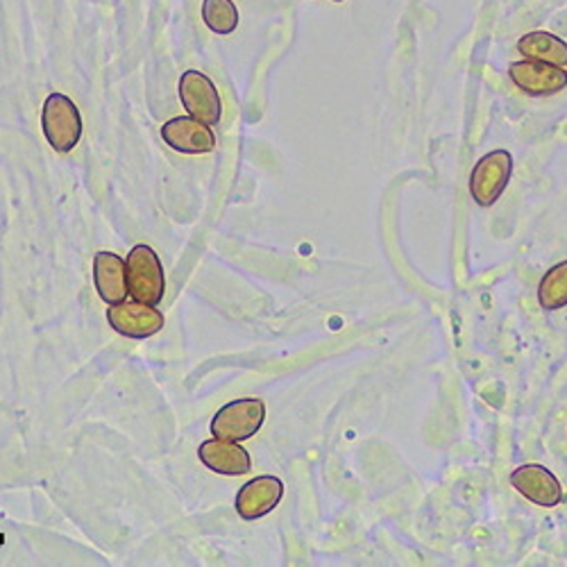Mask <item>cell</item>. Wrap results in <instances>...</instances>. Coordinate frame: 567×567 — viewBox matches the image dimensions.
<instances>
[{
	"label": "cell",
	"mask_w": 567,
	"mask_h": 567,
	"mask_svg": "<svg viewBox=\"0 0 567 567\" xmlns=\"http://www.w3.org/2000/svg\"><path fill=\"white\" fill-rule=\"evenodd\" d=\"M281 497H284L281 480L272 475H261L250 480L239 491L234 506H236V513H239L244 519H259L268 515L272 508H277Z\"/></svg>",
	"instance_id": "8fae6325"
},
{
	"label": "cell",
	"mask_w": 567,
	"mask_h": 567,
	"mask_svg": "<svg viewBox=\"0 0 567 567\" xmlns=\"http://www.w3.org/2000/svg\"><path fill=\"white\" fill-rule=\"evenodd\" d=\"M203 19L207 28L216 34H231L239 25V10L231 0H205Z\"/></svg>",
	"instance_id": "9a60e30c"
},
{
	"label": "cell",
	"mask_w": 567,
	"mask_h": 567,
	"mask_svg": "<svg viewBox=\"0 0 567 567\" xmlns=\"http://www.w3.org/2000/svg\"><path fill=\"white\" fill-rule=\"evenodd\" d=\"M513 175V157L508 151L484 155L470 175V194L480 207H493L506 192Z\"/></svg>",
	"instance_id": "277c9868"
},
{
	"label": "cell",
	"mask_w": 567,
	"mask_h": 567,
	"mask_svg": "<svg viewBox=\"0 0 567 567\" xmlns=\"http://www.w3.org/2000/svg\"><path fill=\"white\" fill-rule=\"evenodd\" d=\"M93 284L103 302L118 305L127 298V275L125 259L114 252H99L93 257Z\"/></svg>",
	"instance_id": "7c38bea8"
},
{
	"label": "cell",
	"mask_w": 567,
	"mask_h": 567,
	"mask_svg": "<svg viewBox=\"0 0 567 567\" xmlns=\"http://www.w3.org/2000/svg\"><path fill=\"white\" fill-rule=\"evenodd\" d=\"M266 420V404L257 398L248 400H234L218 409V413L212 417L209 430L216 439L244 443L252 439Z\"/></svg>",
	"instance_id": "3957f363"
},
{
	"label": "cell",
	"mask_w": 567,
	"mask_h": 567,
	"mask_svg": "<svg viewBox=\"0 0 567 567\" xmlns=\"http://www.w3.org/2000/svg\"><path fill=\"white\" fill-rule=\"evenodd\" d=\"M519 55L525 60H536L545 64H554L558 69H567V43L549 32H532L517 41Z\"/></svg>",
	"instance_id": "4fadbf2b"
},
{
	"label": "cell",
	"mask_w": 567,
	"mask_h": 567,
	"mask_svg": "<svg viewBox=\"0 0 567 567\" xmlns=\"http://www.w3.org/2000/svg\"><path fill=\"white\" fill-rule=\"evenodd\" d=\"M538 302L545 311L567 307V261L549 268L538 287Z\"/></svg>",
	"instance_id": "5bb4252c"
},
{
	"label": "cell",
	"mask_w": 567,
	"mask_h": 567,
	"mask_svg": "<svg viewBox=\"0 0 567 567\" xmlns=\"http://www.w3.org/2000/svg\"><path fill=\"white\" fill-rule=\"evenodd\" d=\"M511 80L517 89H523L529 96H554V93L563 91L567 86V73L565 69H558L554 64L536 62V60H523L515 62L508 69Z\"/></svg>",
	"instance_id": "9c48e42d"
},
{
	"label": "cell",
	"mask_w": 567,
	"mask_h": 567,
	"mask_svg": "<svg viewBox=\"0 0 567 567\" xmlns=\"http://www.w3.org/2000/svg\"><path fill=\"white\" fill-rule=\"evenodd\" d=\"M511 486L519 495H525L529 502H534L538 506H545V508H554L565 499L563 486L556 480L554 472H549L547 467L536 465V463H529V465L513 470Z\"/></svg>",
	"instance_id": "52a82bcc"
},
{
	"label": "cell",
	"mask_w": 567,
	"mask_h": 567,
	"mask_svg": "<svg viewBox=\"0 0 567 567\" xmlns=\"http://www.w3.org/2000/svg\"><path fill=\"white\" fill-rule=\"evenodd\" d=\"M107 322L125 339H151L164 329V313L144 302H118L107 309Z\"/></svg>",
	"instance_id": "8992f818"
},
{
	"label": "cell",
	"mask_w": 567,
	"mask_h": 567,
	"mask_svg": "<svg viewBox=\"0 0 567 567\" xmlns=\"http://www.w3.org/2000/svg\"><path fill=\"white\" fill-rule=\"evenodd\" d=\"M41 127L55 153H71L82 138V116L78 105L64 93H51L43 103Z\"/></svg>",
	"instance_id": "7a4b0ae2"
},
{
	"label": "cell",
	"mask_w": 567,
	"mask_h": 567,
	"mask_svg": "<svg viewBox=\"0 0 567 567\" xmlns=\"http://www.w3.org/2000/svg\"><path fill=\"white\" fill-rule=\"evenodd\" d=\"M162 136L175 153L205 155L216 146V136L209 125L196 121L194 116H177L164 123Z\"/></svg>",
	"instance_id": "ba28073f"
},
{
	"label": "cell",
	"mask_w": 567,
	"mask_h": 567,
	"mask_svg": "<svg viewBox=\"0 0 567 567\" xmlns=\"http://www.w3.org/2000/svg\"><path fill=\"white\" fill-rule=\"evenodd\" d=\"M179 99L188 116L205 125H218L223 116V103L214 82L200 71H186L179 80Z\"/></svg>",
	"instance_id": "5b68a950"
},
{
	"label": "cell",
	"mask_w": 567,
	"mask_h": 567,
	"mask_svg": "<svg viewBox=\"0 0 567 567\" xmlns=\"http://www.w3.org/2000/svg\"><path fill=\"white\" fill-rule=\"evenodd\" d=\"M198 458L203 461L205 467H209L225 477H241V475H248V472L252 470V461H250V454L246 447H241L234 441L216 439V436L200 443Z\"/></svg>",
	"instance_id": "30bf717a"
},
{
	"label": "cell",
	"mask_w": 567,
	"mask_h": 567,
	"mask_svg": "<svg viewBox=\"0 0 567 567\" xmlns=\"http://www.w3.org/2000/svg\"><path fill=\"white\" fill-rule=\"evenodd\" d=\"M125 275H127V293L134 300L151 307H157L164 300V291H166L164 266L151 246L138 244L130 250L125 259Z\"/></svg>",
	"instance_id": "6da1fadb"
}]
</instances>
